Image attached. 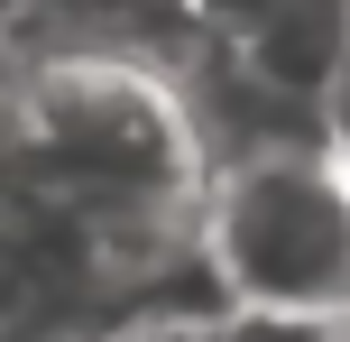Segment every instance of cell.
Returning a JSON list of instances; mask_svg holds the SVG:
<instances>
[{"label":"cell","instance_id":"cell-3","mask_svg":"<svg viewBox=\"0 0 350 342\" xmlns=\"http://www.w3.org/2000/svg\"><path fill=\"white\" fill-rule=\"evenodd\" d=\"M230 56H240L267 93L332 111V93H341V74H350V0H295L286 19H267V28L240 37Z\"/></svg>","mask_w":350,"mask_h":342},{"label":"cell","instance_id":"cell-2","mask_svg":"<svg viewBox=\"0 0 350 342\" xmlns=\"http://www.w3.org/2000/svg\"><path fill=\"white\" fill-rule=\"evenodd\" d=\"M10 167L46 185L55 204H193L203 158L175 111L166 74L102 65V56H55L28 65L10 93Z\"/></svg>","mask_w":350,"mask_h":342},{"label":"cell","instance_id":"cell-1","mask_svg":"<svg viewBox=\"0 0 350 342\" xmlns=\"http://www.w3.org/2000/svg\"><path fill=\"white\" fill-rule=\"evenodd\" d=\"M193 250L230 315L350 333V167L341 148H295L203 176Z\"/></svg>","mask_w":350,"mask_h":342},{"label":"cell","instance_id":"cell-4","mask_svg":"<svg viewBox=\"0 0 350 342\" xmlns=\"http://www.w3.org/2000/svg\"><path fill=\"white\" fill-rule=\"evenodd\" d=\"M193 10V28L212 37V47H240V37H258L267 19H286L295 0H185Z\"/></svg>","mask_w":350,"mask_h":342}]
</instances>
